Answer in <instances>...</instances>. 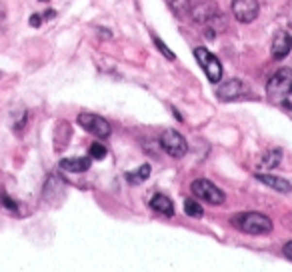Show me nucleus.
I'll use <instances>...</instances> for the list:
<instances>
[{"mask_svg": "<svg viewBox=\"0 0 292 272\" xmlns=\"http://www.w3.org/2000/svg\"><path fill=\"white\" fill-rule=\"evenodd\" d=\"M230 222L240 232L252 234V236L268 234L272 230V220L262 212H238L236 216H232Z\"/></svg>", "mask_w": 292, "mask_h": 272, "instance_id": "1", "label": "nucleus"}, {"mask_svg": "<svg viewBox=\"0 0 292 272\" xmlns=\"http://www.w3.org/2000/svg\"><path fill=\"white\" fill-rule=\"evenodd\" d=\"M292 88V70L290 68H280L278 72H274V76L268 80L266 84V92L272 100H284V96L290 92Z\"/></svg>", "mask_w": 292, "mask_h": 272, "instance_id": "2", "label": "nucleus"}, {"mask_svg": "<svg viewBox=\"0 0 292 272\" xmlns=\"http://www.w3.org/2000/svg\"><path fill=\"white\" fill-rule=\"evenodd\" d=\"M194 58H196V62L200 64V68L204 70L206 78L210 82H220L222 78V64L220 60L214 56V54H210L208 50L204 46H198V48H194Z\"/></svg>", "mask_w": 292, "mask_h": 272, "instance_id": "3", "label": "nucleus"}, {"mask_svg": "<svg viewBox=\"0 0 292 272\" xmlns=\"http://www.w3.org/2000/svg\"><path fill=\"white\" fill-rule=\"evenodd\" d=\"M160 146L172 158H182L188 152V144L184 140V136L178 134L172 128H168V130H164V132L160 134Z\"/></svg>", "mask_w": 292, "mask_h": 272, "instance_id": "4", "label": "nucleus"}, {"mask_svg": "<svg viewBox=\"0 0 292 272\" xmlns=\"http://www.w3.org/2000/svg\"><path fill=\"white\" fill-rule=\"evenodd\" d=\"M190 190H192V194L196 198H200V200H204L208 204H214V206H218V204L224 202V192L218 188V186H214L210 180H206V178L194 180L190 184Z\"/></svg>", "mask_w": 292, "mask_h": 272, "instance_id": "5", "label": "nucleus"}, {"mask_svg": "<svg viewBox=\"0 0 292 272\" xmlns=\"http://www.w3.org/2000/svg\"><path fill=\"white\" fill-rule=\"evenodd\" d=\"M78 124L82 126L86 132L98 136V138H108L110 132H112V126L106 118L98 116V114H90V112H80L78 114Z\"/></svg>", "mask_w": 292, "mask_h": 272, "instance_id": "6", "label": "nucleus"}, {"mask_svg": "<svg viewBox=\"0 0 292 272\" xmlns=\"http://www.w3.org/2000/svg\"><path fill=\"white\" fill-rule=\"evenodd\" d=\"M258 12H260V2L258 0H232V14L242 24L254 22Z\"/></svg>", "mask_w": 292, "mask_h": 272, "instance_id": "7", "label": "nucleus"}, {"mask_svg": "<svg viewBox=\"0 0 292 272\" xmlns=\"http://www.w3.org/2000/svg\"><path fill=\"white\" fill-rule=\"evenodd\" d=\"M244 92H246V84L242 82V80H238V78H230V80L222 82L220 86H218L216 96L220 100H224V102H232V100L240 98Z\"/></svg>", "mask_w": 292, "mask_h": 272, "instance_id": "8", "label": "nucleus"}, {"mask_svg": "<svg viewBox=\"0 0 292 272\" xmlns=\"http://www.w3.org/2000/svg\"><path fill=\"white\" fill-rule=\"evenodd\" d=\"M292 48V36L286 32V30H276L272 36V46H270V52H272V58L274 60H282L288 56Z\"/></svg>", "mask_w": 292, "mask_h": 272, "instance_id": "9", "label": "nucleus"}, {"mask_svg": "<svg viewBox=\"0 0 292 272\" xmlns=\"http://www.w3.org/2000/svg\"><path fill=\"white\" fill-rule=\"evenodd\" d=\"M92 160L88 156H70V158H62L60 160V168L66 170V172H86V170L90 168Z\"/></svg>", "mask_w": 292, "mask_h": 272, "instance_id": "10", "label": "nucleus"}, {"mask_svg": "<svg viewBox=\"0 0 292 272\" xmlns=\"http://www.w3.org/2000/svg\"><path fill=\"white\" fill-rule=\"evenodd\" d=\"M216 14H220V10L216 8L214 2H200L198 6H194V20L200 24H210V20L214 18Z\"/></svg>", "mask_w": 292, "mask_h": 272, "instance_id": "11", "label": "nucleus"}, {"mask_svg": "<svg viewBox=\"0 0 292 272\" xmlns=\"http://www.w3.org/2000/svg\"><path fill=\"white\" fill-rule=\"evenodd\" d=\"M256 180L258 182H262L264 186H268V188H274L276 192H290L292 190V186L288 180L280 178V176H274V174H256Z\"/></svg>", "mask_w": 292, "mask_h": 272, "instance_id": "12", "label": "nucleus"}, {"mask_svg": "<svg viewBox=\"0 0 292 272\" xmlns=\"http://www.w3.org/2000/svg\"><path fill=\"white\" fill-rule=\"evenodd\" d=\"M150 208H152L154 212H158V214L174 216V204H172V200H170L168 196H164V194H156V196H152V200H150Z\"/></svg>", "mask_w": 292, "mask_h": 272, "instance_id": "13", "label": "nucleus"}, {"mask_svg": "<svg viewBox=\"0 0 292 272\" xmlns=\"http://www.w3.org/2000/svg\"><path fill=\"white\" fill-rule=\"evenodd\" d=\"M148 176H150V166L148 164H142L138 170H134V172H126V180L130 184H142Z\"/></svg>", "mask_w": 292, "mask_h": 272, "instance_id": "14", "label": "nucleus"}, {"mask_svg": "<svg viewBox=\"0 0 292 272\" xmlns=\"http://www.w3.org/2000/svg\"><path fill=\"white\" fill-rule=\"evenodd\" d=\"M166 4H168V8H170L174 14H178V16L188 14L190 8H192L190 0H166Z\"/></svg>", "mask_w": 292, "mask_h": 272, "instance_id": "15", "label": "nucleus"}, {"mask_svg": "<svg viewBox=\"0 0 292 272\" xmlns=\"http://www.w3.org/2000/svg\"><path fill=\"white\" fill-rule=\"evenodd\" d=\"M280 158H282V152L278 148H274L270 152H266L262 162H260V168H276L280 164Z\"/></svg>", "mask_w": 292, "mask_h": 272, "instance_id": "16", "label": "nucleus"}, {"mask_svg": "<svg viewBox=\"0 0 292 272\" xmlns=\"http://www.w3.org/2000/svg\"><path fill=\"white\" fill-rule=\"evenodd\" d=\"M184 212H186L188 216H192V218H202V214H204L202 206H200V204L194 200V198H186V200H184Z\"/></svg>", "mask_w": 292, "mask_h": 272, "instance_id": "17", "label": "nucleus"}, {"mask_svg": "<svg viewBox=\"0 0 292 272\" xmlns=\"http://www.w3.org/2000/svg\"><path fill=\"white\" fill-rule=\"evenodd\" d=\"M90 158H94V160H102V158H106V154H108V150H106V146H102V144H98V142H94V144H90Z\"/></svg>", "mask_w": 292, "mask_h": 272, "instance_id": "18", "label": "nucleus"}, {"mask_svg": "<svg viewBox=\"0 0 292 272\" xmlns=\"http://www.w3.org/2000/svg\"><path fill=\"white\" fill-rule=\"evenodd\" d=\"M152 42L156 44V48H158V50H160V52H162V54H164V56H166L168 60H174V52H172V50H170V48H168V46H166L164 42H162V40H160L158 36H154V34H152Z\"/></svg>", "mask_w": 292, "mask_h": 272, "instance_id": "19", "label": "nucleus"}, {"mask_svg": "<svg viewBox=\"0 0 292 272\" xmlns=\"http://www.w3.org/2000/svg\"><path fill=\"white\" fill-rule=\"evenodd\" d=\"M0 202H2L4 204V206L6 208H10V210H16V208H18V204H16L8 194H2V200H0Z\"/></svg>", "mask_w": 292, "mask_h": 272, "instance_id": "20", "label": "nucleus"}, {"mask_svg": "<svg viewBox=\"0 0 292 272\" xmlns=\"http://www.w3.org/2000/svg\"><path fill=\"white\" fill-rule=\"evenodd\" d=\"M282 254L288 258V260H292V240L290 242H286L284 246H282Z\"/></svg>", "mask_w": 292, "mask_h": 272, "instance_id": "21", "label": "nucleus"}, {"mask_svg": "<svg viewBox=\"0 0 292 272\" xmlns=\"http://www.w3.org/2000/svg\"><path fill=\"white\" fill-rule=\"evenodd\" d=\"M40 24H42V16L40 14H32L30 16V26H36L38 28Z\"/></svg>", "mask_w": 292, "mask_h": 272, "instance_id": "22", "label": "nucleus"}, {"mask_svg": "<svg viewBox=\"0 0 292 272\" xmlns=\"http://www.w3.org/2000/svg\"><path fill=\"white\" fill-rule=\"evenodd\" d=\"M40 2H48V0H40Z\"/></svg>", "mask_w": 292, "mask_h": 272, "instance_id": "23", "label": "nucleus"}, {"mask_svg": "<svg viewBox=\"0 0 292 272\" xmlns=\"http://www.w3.org/2000/svg\"><path fill=\"white\" fill-rule=\"evenodd\" d=\"M290 94H292V88H290Z\"/></svg>", "mask_w": 292, "mask_h": 272, "instance_id": "24", "label": "nucleus"}, {"mask_svg": "<svg viewBox=\"0 0 292 272\" xmlns=\"http://www.w3.org/2000/svg\"><path fill=\"white\" fill-rule=\"evenodd\" d=\"M0 76H2V74H0Z\"/></svg>", "mask_w": 292, "mask_h": 272, "instance_id": "25", "label": "nucleus"}]
</instances>
